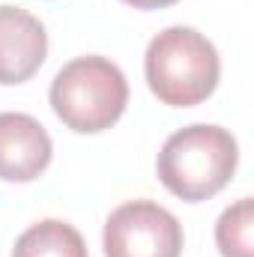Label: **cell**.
I'll return each mask as SVG.
<instances>
[{
  "mask_svg": "<svg viewBox=\"0 0 254 257\" xmlns=\"http://www.w3.org/2000/svg\"><path fill=\"white\" fill-rule=\"evenodd\" d=\"M239 162L236 138L221 126L194 123L174 132L156 162L159 180L180 200H206L218 194L233 177Z\"/></svg>",
  "mask_w": 254,
  "mask_h": 257,
  "instance_id": "1",
  "label": "cell"
},
{
  "mask_svg": "<svg viewBox=\"0 0 254 257\" xmlns=\"http://www.w3.org/2000/svg\"><path fill=\"white\" fill-rule=\"evenodd\" d=\"M147 84L162 105L191 108L212 96L221 63L215 45L194 27L162 30L144 54Z\"/></svg>",
  "mask_w": 254,
  "mask_h": 257,
  "instance_id": "2",
  "label": "cell"
},
{
  "mask_svg": "<svg viewBox=\"0 0 254 257\" xmlns=\"http://www.w3.org/2000/svg\"><path fill=\"white\" fill-rule=\"evenodd\" d=\"M51 108L66 128L96 135L111 128L126 111L129 81L108 57H75L51 81Z\"/></svg>",
  "mask_w": 254,
  "mask_h": 257,
  "instance_id": "3",
  "label": "cell"
},
{
  "mask_svg": "<svg viewBox=\"0 0 254 257\" xmlns=\"http://www.w3.org/2000/svg\"><path fill=\"white\" fill-rule=\"evenodd\" d=\"M102 245L105 257H180L183 227L156 200H129L108 215Z\"/></svg>",
  "mask_w": 254,
  "mask_h": 257,
  "instance_id": "4",
  "label": "cell"
},
{
  "mask_svg": "<svg viewBox=\"0 0 254 257\" xmlns=\"http://www.w3.org/2000/svg\"><path fill=\"white\" fill-rule=\"evenodd\" d=\"M51 138L45 126L18 111L0 114V180L6 183H30L51 162Z\"/></svg>",
  "mask_w": 254,
  "mask_h": 257,
  "instance_id": "5",
  "label": "cell"
},
{
  "mask_svg": "<svg viewBox=\"0 0 254 257\" xmlns=\"http://www.w3.org/2000/svg\"><path fill=\"white\" fill-rule=\"evenodd\" d=\"M48 54V33L21 6H0V84H24Z\"/></svg>",
  "mask_w": 254,
  "mask_h": 257,
  "instance_id": "6",
  "label": "cell"
},
{
  "mask_svg": "<svg viewBox=\"0 0 254 257\" xmlns=\"http://www.w3.org/2000/svg\"><path fill=\"white\" fill-rule=\"evenodd\" d=\"M12 257H90L84 236L57 218H45L39 224H30L18 239Z\"/></svg>",
  "mask_w": 254,
  "mask_h": 257,
  "instance_id": "7",
  "label": "cell"
},
{
  "mask_svg": "<svg viewBox=\"0 0 254 257\" xmlns=\"http://www.w3.org/2000/svg\"><path fill=\"white\" fill-rule=\"evenodd\" d=\"M254 200L239 197L233 206H227L215 224V242L221 257H254Z\"/></svg>",
  "mask_w": 254,
  "mask_h": 257,
  "instance_id": "8",
  "label": "cell"
},
{
  "mask_svg": "<svg viewBox=\"0 0 254 257\" xmlns=\"http://www.w3.org/2000/svg\"><path fill=\"white\" fill-rule=\"evenodd\" d=\"M135 9H165V6H174L177 0H123Z\"/></svg>",
  "mask_w": 254,
  "mask_h": 257,
  "instance_id": "9",
  "label": "cell"
}]
</instances>
